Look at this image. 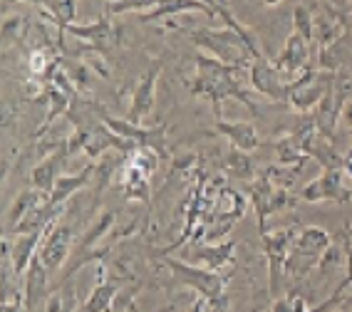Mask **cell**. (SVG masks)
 <instances>
[{
	"label": "cell",
	"mask_w": 352,
	"mask_h": 312,
	"mask_svg": "<svg viewBox=\"0 0 352 312\" xmlns=\"http://www.w3.org/2000/svg\"><path fill=\"white\" fill-rule=\"evenodd\" d=\"M189 256L194 258V265H201L208 270H223L233 263L236 256V243L223 241V243H191Z\"/></svg>",
	"instance_id": "14"
},
{
	"label": "cell",
	"mask_w": 352,
	"mask_h": 312,
	"mask_svg": "<svg viewBox=\"0 0 352 312\" xmlns=\"http://www.w3.org/2000/svg\"><path fill=\"white\" fill-rule=\"evenodd\" d=\"M45 231H47V228H45ZM45 231L43 233H20V236L10 238V258H13V265H15V270H18L20 278L25 275L32 258L38 256Z\"/></svg>",
	"instance_id": "22"
},
{
	"label": "cell",
	"mask_w": 352,
	"mask_h": 312,
	"mask_svg": "<svg viewBox=\"0 0 352 312\" xmlns=\"http://www.w3.org/2000/svg\"><path fill=\"white\" fill-rule=\"evenodd\" d=\"M248 194H251L253 208H256L258 228H261V236H263L268 231V219L273 216L271 203H273V194H276V186H273V181L265 174H258L251 181V186H248Z\"/></svg>",
	"instance_id": "19"
},
{
	"label": "cell",
	"mask_w": 352,
	"mask_h": 312,
	"mask_svg": "<svg viewBox=\"0 0 352 312\" xmlns=\"http://www.w3.org/2000/svg\"><path fill=\"white\" fill-rule=\"evenodd\" d=\"M72 225L67 223H50L47 231L43 236V243H40L38 256L43 260V265L47 268V273H55L65 265V260L72 253Z\"/></svg>",
	"instance_id": "8"
},
{
	"label": "cell",
	"mask_w": 352,
	"mask_h": 312,
	"mask_svg": "<svg viewBox=\"0 0 352 312\" xmlns=\"http://www.w3.org/2000/svg\"><path fill=\"white\" fill-rule=\"evenodd\" d=\"M194 82H189V89L194 97H204L214 104L216 117H221V104L226 100H236L245 104L251 112H256V104L243 89V75L248 77V69H236L219 63L216 57L199 52L194 55Z\"/></svg>",
	"instance_id": "1"
},
{
	"label": "cell",
	"mask_w": 352,
	"mask_h": 312,
	"mask_svg": "<svg viewBox=\"0 0 352 312\" xmlns=\"http://www.w3.org/2000/svg\"><path fill=\"white\" fill-rule=\"evenodd\" d=\"M340 122H342L347 129H352V92L347 94V100L342 102V109H340Z\"/></svg>",
	"instance_id": "35"
},
{
	"label": "cell",
	"mask_w": 352,
	"mask_h": 312,
	"mask_svg": "<svg viewBox=\"0 0 352 312\" xmlns=\"http://www.w3.org/2000/svg\"><path fill=\"white\" fill-rule=\"evenodd\" d=\"M352 285V241L347 243V278L338 285L340 293H345V287Z\"/></svg>",
	"instance_id": "36"
},
{
	"label": "cell",
	"mask_w": 352,
	"mask_h": 312,
	"mask_svg": "<svg viewBox=\"0 0 352 312\" xmlns=\"http://www.w3.org/2000/svg\"><path fill=\"white\" fill-rule=\"evenodd\" d=\"M65 156H67V144H65L60 151H55V154L45 156L43 161L32 169L30 183L35 191H40V194L45 196V199H50L52 188H55L57 179H60V164H63Z\"/></svg>",
	"instance_id": "17"
},
{
	"label": "cell",
	"mask_w": 352,
	"mask_h": 312,
	"mask_svg": "<svg viewBox=\"0 0 352 312\" xmlns=\"http://www.w3.org/2000/svg\"><path fill=\"white\" fill-rule=\"evenodd\" d=\"M214 129L219 131L221 137H226L231 142L233 149H241V151H256L261 146V137H258V131L253 124L248 122H226V119H216Z\"/></svg>",
	"instance_id": "16"
},
{
	"label": "cell",
	"mask_w": 352,
	"mask_h": 312,
	"mask_svg": "<svg viewBox=\"0 0 352 312\" xmlns=\"http://www.w3.org/2000/svg\"><path fill=\"white\" fill-rule=\"evenodd\" d=\"M335 80H338V72L308 67L298 80H293L288 85V104L296 112H310L325 100V94L333 89Z\"/></svg>",
	"instance_id": "5"
},
{
	"label": "cell",
	"mask_w": 352,
	"mask_h": 312,
	"mask_svg": "<svg viewBox=\"0 0 352 312\" xmlns=\"http://www.w3.org/2000/svg\"><path fill=\"white\" fill-rule=\"evenodd\" d=\"M293 206H296V196H290L288 188H276V194H273V203H271L273 216H276V213L288 211V208H293Z\"/></svg>",
	"instance_id": "33"
},
{
	"label": "cell",
	"mask_w": 352,
	"mask_h": 312,
	"mask_svg": "<svg viewBox=\"0 0 352 312\" xmlns=\"http://www.w3.org/2000/svg\"><path fill=\"white\" fill-rule=\"evenodd\" d=\"M157 5V0H120V3H109L107 13L109 15H122V13H146Z\"/></svg>",
	"instance_id": "31"
},
{
	"label": "cell",
	"mask_w": 352,
	"mask_h": 312,
	"mask_svg": "<svg viewBox=\"0 0 352 312\" xmlns=\"http://www.w3.org/2000/svg\"><path fill=\"white\" fill-rule=\"evenodd\" d=\"M261 3H263V5H268V8H273V5H280L283 0H261Z\"/></svg>",
	"instance_id": "43"
},
{
	"label": "cell",
	"mask_w": 352,
	"mask_h": 312,
	"mask_svg": "<svg viewBox=\"0 0 352 312\" xmlns=\"http://www.w3.org/2000/svg\"><path fill=\"white\" fill-rule=\"evenodd\" d=\"M122 278H109L104 265L97 268V285L89 293V298L85 300V305L80 307V312H109L114 307V300L120 295Z\"/></svg>",
	"instance_id": "15"
},
{
	"label": "cell",
	"mask_w": 352,
	"mask_h": 312,
	"mask_svg": "<svg viewBox=\"0 0 352 312\" xmlns=\"http://www.w3.org/2000/svg\"><path fill=\"white\" fill-rule=\"evenodd\" d=\"M92 174H95V164H89L87 169H82L80 174H60V179H57V183H55V188H52L47 203L55 206V208H65L67 206V201L72 199L80 188L87 186L89 179H92Z\"/></svg>",
	"instance_id": "21"
},
{
	"label": "cell",
	"mask_w": 352,
	"mask_h": 312,
	"mask_svg": "<svg viewBox=\"0 0 352 312\" xmlns=\"http://www.w3.org/2000/svg\"><path fill=\"white\" fill-rule=\"evenodd\" d=\"M63 298H65L63 312H75V287H67V295H63Z\"/></svg>",
	"instance_id": "39"
},
{
	"label": "cell",
	"mask_w": 352,
	"mask_h": 312,
	"mask_svg": "<svg viewBox=\"0 0 352 312\" xmlns=\"http://www.w3.org/2000/svg\"><path fill=\"white\" fill-rule=\"evenodd\" d=\"M191 40L201 47L206 55L216 57L219 63L228 65L236 69H248L253 63V57L263 55L261 45H258L256 35L248 27H196L191 30Z\"/></svg>",
	"instance_id": "2"
},
{
	"label": "cell",
	"mask_w": 352,
	"mask_h": 312,
	"mask_svg": "<svg viewBox=\"0 0 352 312\" xmlns=\"http://www.w3.org/2000/svg\"><path fill=\"white\" fill-rule=\"evenodd\" d=\"M293 27H296L293 32H298V35L313 47L315 45V13L308 5L298 3V5L293 8Z\"/></svg>",
	"instance_id": "28"
},
{
	"label": "cell",
	"mask_w": 352,
	"mask_h": 312,
	"mask_svg": "<svg viewBox=\"0 0 352 312\" xmlns=\"http://www.w3.org/2000/svg\"><path fill=\"white\" fill-rule=\"evenodd\" d=\"M342 260H347V256H342V250L338 248V245H330L327 248V253L322 256V260H320V265L318 268L320 270H327V268H338V265H342Z\"/></svg>",
	"instance_id": "34"
},
{
	"label": "cell",
	"mask_w": 352,
	"mask_h": 312,
	"mask_svg": "<svg viewBox=\"0 0 352 312\" xmlns=\"http://www.w3.org/2000/svg\"><path fill=\"white\" fill-rule=\"evenodd\" d=\"M40 15L57 27V35H63L77 18V0H45Z\"/></svg>",
	"instance_id": "24"
},
{
	"label": "cell",
	"mask_w": 352,
	"mask_h": 312,
	"mask_svg": "<svg viewBox=\"0 0 352 312\" xmlns=\"http://www.w3.org/2000/svg\"><path fill=\"white\" fill-rule=\"evenodd\" d=\"M276 154H278V164L280 166H290V169H302V164L308 161V154L302 151L300 142H298L293 134L278 139L276 142Z\"/></svg>",
	"instance_id": "27"
},
{
	"label": "cell",
	"mask_w": 352,
	"mask_h": 312,
	"mask_svg": "<svg viewBox=\"0 0 352 312\" xmlns=\"http://www.w3.org/2000/svg\"><path fill=\"white\" fill-rule=\"evenodd\" d=\"M28 30V23H25V15H6L3 18V45L10 47L13 43H18Z\"/></svg>",
	"instance_id": "29"
},
{
	"label": "cell",
	"mask_w": 352,
	"mask_h": 312,
	"mask_svg": "<svg viewBox=\"0 0 352 312\" xmlns=\"http://www.w3.org/2000/svg\"><path fill=\"white\" fill-rule=\"evenodd\" d=\"M43 201H45V196L40 194V191H35V188H25V191H20V194L15 196V203L10 206V211H8V216H6V236L13 231L20 221L25 219L32 208H38Z\"/></svg>",
	"instance_id": "25"
},
{
	"label": "cell",
	"mask_w": 352,
	"mask_h": 312,
	"mask_svg": "<svg viewBox=\"0 0 352 312\" xmlns=\"http://www.w3.org/2000/svg\"><path fill=\"white\" fill-rule=\"evenodd\" d=\"M3 312H25L23 300H20V302H3Z\"/></svg>",
	"instance_id": "40"
},
{
	"label": "cell",
	"mask_w": 352,
	"mask_h": 312,
	"mask_svg": "<svg viewBox=\"0 0 352 312\" xmlns=\"http://www.w3.org/2000/svg\"><path fill=\"white\" fill-rule=\"evenodd\" d=\"M201 3H206V5L211 8V10H214V13L219 15V18H223V23H228V20L233 18V15H231V10H221V8L216 5V0H201Z\"/></svg>",
	"instance_id": "38"
},
{
	"label": "cell",
	"mask_w": 352,
	"mask_h": 312,
	"mask_svg": "<svg viewBox=\"0 0 352 312\" xmlns=\"http://www.w3.org/2000/svg\"><path fill=\"white\" fill-rule=\"evenodd\" d=\"M134 307H137V305H132L129 310H109V312H134Z\"/></svg>",
	"instance_id": "45"
},
{
	"label": "cell",
	"mask_w": 352,
	"mask_h": 312,
	"mask_svg": "<svg viewBox=\"0 0 352 312\" xmlns=\"http://www.w3.org/2000/svg\"><path fill=\"white\" fill-rule=\"evenodd\" d=\"M268 179L273 181V186L276 188H293V183H296V176H298V169H290V166H271V169L263 171Z\"/></svg>",
	"instance_id": "32"
},
{
	"label": "cell",
	"mask_w": 352,
	"mask_h": 312,
	"mask_svg": "<svg viewBox=\"0 0 352 312\" xmlns=\"http://www.w3.org/2000/svg\"><path fill=\"white\" fill-rule=\"evenodd\" d=\"M322 3H325V5H327V3H333V10L340 5V3H350V5H352V0H322Z\"/></svg>",
	"instance_id": "42"
},
{
	"label": "cell",
	"mask_w": 352,
	"mask_h": 312,
	"mask_svg": "<svg viewBox=\"0 0 352 312\" xmlns=\"http://www.w3.org/2000/svg\"><path fill=\"white\" fill-rule=\"evenodd\" d=\"M342 35H345V20L340 18L338 10L322 8L320 13H315V45H318V50L338 45Z\"/></svg>",
	"instance_id": "20"
},
{
	"label": "cell",
	"mask_w": 352,
	"mask_h": 312,
	"mask_svg": "<svg viewBox=\"0 0 352 312\" xmlns=\"http://www.w3.org/2000/svg\"><path fill=\"white\" fill-rule=\"evenodd\" d=\"M184 13H206L216 15L206 3L201 0H157V5L139 15V23H154V20L171 18V15H184Z\"/></svg>",
	"instance_id": "18"
},
{
	"label": "cell",
	"mask_w": 352,
	"mask_h": 312,
	"mask_svg": "<svg viewBox=\"0 0 352 312\" xmlns=\"http://www.w3.org/2000/svg\"><path fill=\"white\" fill-rule=\"evenodd\" d=\"M162 75V63H154L146 69L139 85L134 87L132 100H129V109H126V119L134 122V124L144 126V122L151 117L154 107H157V80Z\"/></svg>",
	"instance_id": "9"
},
{
	"label": "cell",
	"mask_w": 352,
	"mask_h": 312,
	"mask_svg": "<svg viewBox=\"0 0 352 312\" xmlns=\"http://www.w3.org/2000/svg\"><path fill=\"white\" fill-rule=\"evenodd\" d=\"M65 32L82 40V43H87L100 55H109L112 47H117V30H114L112 20H109V13L100 15L95 23H87V25H75L72 23V25H67Z\"/></svg>",
	"instance_id": "12"
},
{
	"label": "cell",
	"mask_w": 352,
	"mask_h": 312,
	"mask_svg": "<svg viewBox=\"0 0 352 312\" xmlns=\"http://www.w3.org/2000/svg\"><path fill=\"white\" fill-rule=\"evenodd\" d=\"M129 161H132L134 166H139V169L149 176L159 169V154L151 149V146H137V149L129 154Z\"/></svg>",
	"instance_id": "30"
},
{
	"label": "cell",
	"mask_w": 352,
	"mask_h": 312,
	"mask_svg": "<svg viewBox=\"0 0 352 312\" xmlns=\"http://www.w3.org/2000/svg\"><path fill=\"white\" fill-rule=\"evenodd\" d=\"M120 186L124 191L126 199H134V201H142L149 206L151 203V186H149V174L134 166L129 159H126V166L122 171V179H120Z\"/></svg>",
	"instance_id": "23"
},
{
	"label": "cell",
	"mask_w": 352,
	"mask_h": 312,
	"mask_svg": "<svg viewBox=\"0 0 352 312\" xmlns=\"http://www.w3.org/2000/svg\"><path fill=\"white\" fill-rule=\"evenodd\" d=\"M162 260H164V265L174 273L176 280H182L184 285H189L191 290H196L201 298L216 300V298H221V295H226L228 275L219 273V270L201 268V265H194V263H184L171 256H162Z\"/></svg>",
	"instance_id": "6"
},
{
	"label": "cell",
	"mask_w": 352,
	"mask_h": 312,
	"mask_svg": "<svg viewBox=\"0 0 352 312\" xmlns=\"http://www.w3.org/2000/svg\"><path fill=\"white\" fill-rule=\"evenodd\" d=\"M300 199L308 203H320V201H335V203H347L352 199V179L342 166L322 169L318 179L300 188Z\"/></svg>",
	"instance_id": "7"
},
{
	"label": "cell",
	"mask_w": 352,
	"mask_h": 312,
	"mask_svg": "<svg viewBox=\"0 0 352 312\" xmlns=\"http://www.w3.org/2000/svg\"><path fill=\"white\" fill-rule=\"evenodd\" d=\"M63 307H65V298L63 295H50L47 298V302H45V312H63Z\"/></svg>",
	"instance_id": "37"
},
{
	"label": "cell",
	"mask_w": 352,
	"mask_h": 312,
	"mask_svg": "<svg viewBox=\"0 0 352 312\" xmlns=\"http://www.w3.org/2000/svg\"><path fill=\"white\" fill-rule=\"evenodd\" d=\"M223 169H226L228 176L233 179H241V181H253L256 179V164L253 159L248 156V151H241V149H228L226 159H223Z\"/></svg>",
	"instance_id": "26"
},
{
	"label": "cell",
	"mask_w": 352,
	"mask_h": 312,
	"mask_svg": "<svg viewBox=\"0 0 352 312\" xmlns=\"http://www.w3.org/2000/svg\"><path fill=\"white\" fill-rule=\"evenodd\" d=\"M298 233L300 231H293V228H278V231L263 233V253L268 260V293H271L273 302L283 298L285 263L298 241Z\"/></svg>",
	"instance_id": "4"
},
{
	"label": "cell",
	"mask_w": 352,
	"mask_h": 312,
	"mask_svg": "<svg viewBox=\"0 0 352 312\" xmlns=\"http://www.w3.org/2000/svg\"><path fill=\"white\" fill-rule=\"evenodd\" d=\"M310 52H313V47H310L298 32H290L288 40H285V45H283V50L278 52L273 65H276V69L290 85V82L298 80L305 69L313 67V65H310Z\"/></svg>",
	"instance_id": "11"
},
{
	"label": "cell",
	"mask_w": 352,
	"mask_h": 312,
	"mask_svg": "<svg viewBox=\"0 0 352 312\" xmlns=\"http://www.w3.org/2000/svg\"><path fill=\"white\" fill-rule=\"evenodd\" d=\"M43 302H47V268L35 256L23 275V307L25 312H38Z\"/></svg>",
	"instance_id": "13"
},
{
	"label": "cell",
	"mask_w": 352,
	"mask_h": 312,
	"mask_svg": "<svg viewBox=\"0 0 352 312\" xmlns=\"http://www.w3.org/2000/svg\"><path fill=\"white\" fill-rule=\"evenodd\" d=\"M333 245V238L325 228L320 225H308L298 233V241L293 245L285 263V275L293 280H305L318 265H320L322 256L327 253V248Z\"/></svg>",
	"instance_id": "3"
},
{
	"label": "cell",
	"mask_w": 352,
	"mask_h": 312,
	"mask_svg": "<svg viewBox=\"0 0 352 312\" xmlns=\"http://www.w3.org/2000/svg\"><path fill=\"white\" fill-rule=\"evenodd\" d=\"M248 82L258 94H263L268 100L288 102V82L265 55L253 57L251 67H248Z\"/></svg>",
	"instance_id": "10"
},
{
	"label": "cell",
	"mask_w": 352,
	"mask_h": 312,
	"mask_svg": "<svg viewBox=\"0 0 352 312\" xmlns=\"http://www.w3.org/2000/svg\"><path fill=\"white\" fill-rule=\"evenodd\" d=\"M18 3H30V5H38V8H43V3H45V0H18Z\"/></svg>",
	"instance_id": "44"
},
{
	"label": "cell",
	"mask_w": 352,
	"mask_h": 312,
	"mask_svg": "<svg viewBox=\"0 0 352 312\" xmlns=\"http://www.w3.org/2000/svg\"><path fill=\"white\" fill-rule=\"evenodd\" d=\"M338 310H340V312H352V295H345V298L340 300Z\"/></svg>",
	"instance_id": "41"
}]
</instances>
